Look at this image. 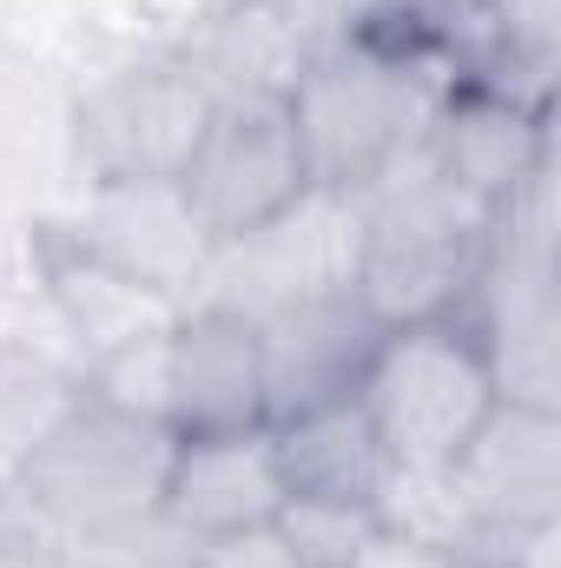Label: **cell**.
Listing matches in <instances>:
<instances>
[{
    "instance_id": "cell-1",
    "label": "cell",
    "mask_w": 561,
    "mask_h": 568,
    "mask_svg": "<svg viewBox=\"0 0 561 568\" xmlns=\"http://www.w3.org/2000/svg\"><path fill=\"white\" fill-rule=\"evenodd\" d=\"M462 80L469 67L442 27V0H404L377 27L324 47L290 93L310 185L344 199L364 192L377 172L429 140Z\"/></svg>"
},
{
    "instance_id": "cell-2",
    "label": "cell",
    "mask_w": 561,
    "mask_h": 568,
    "mask_svg": "<svg viewBox=\"0 0 561 568\" xmlns=\"http://www.w3.org/2000/svg\"><path fill=\"white\" fill-rule=\"evenodd\" d=\"M350 199H357V297L370 304V317L384 331L456 317L489 245V212H476L429 165L422 145Z\"/></svg>"
},
{
    "instance_id": "cell-3",
    "label": "cell",
    "mask_w": 561,
    "mask_h": 568,
    "mask_svg": "<svg viewBox=\"0 0 561 568\" xmlns=\"http://www.w3.org/2000/svg\"><path fill=\"white\" fill-rule=\"evenodd\" d=\"M172 463V429L126 417L86 390L33 436L20 456L7 509L47 542H93L159 516V483Z\"/></svg>"
},
{
    "instance_id": "cell-4",
    "label": "cell",
    "mask_w": 561,
    "mask_h": 568,
    "mask_svg": "<svg viewBox=\"0 0 561 568\" xmlns=\"http://www.w3.org/2000/svg\"><path fill=\"white\" fill-rule=\"evenodd\" d=\"M489 371L502 404L561 410V291H555V159L489 219V245L476 284L456 311Z\"/></svg>"
},
{
    "instance_id": "cell-5",
    "label": "cell",
    "mask_w": 561,
    "mask_h": 568,
    "mask_svg": "<svg viewBox=\"0 0 561 568\" xmlns=\"http://www.w3.org/2000/svg\"><path fill=\"white\" fill-rule=\"evenodd\" d=\"M357 404L377 429L390 469H449L469 436L502 404L496 371L462 317H429L384 331Z\"/></svg>"
},
{
    "instance_id": "cell-6",
    "label": "cell",
    "mask_w": 561,
    "mask_h": 568,
    "mask_svg": "<svg viewBox=\"0 0 561 568\" xmlns=\"http://www.w3.org/2000/svg\"><path fill=\"white\" fill-rule=\"evenodd\" d=\"M218 100L198 80V67L178 53V40L140 47L93 73L67 113L73 165L86 185L100 179H178L192 145L205 140Z\"/></svg>"
},
{
    "instance_id": "cell-7",
    "label": "cell",
    "mask_w": 561,
    "mask_h": 568,
    "mask_svg": "<svg viewBox=\"0 0 561 568\" xmlns=\"http://www.w3.org/2000/svg\"><path fill=\"white\" fill-rule=\"evenodd\" d=\"M178 192L212 245H232V239L284 219L310 192L290 100H225L212 113L205 140L192 145Z\"/></svg>"
},
{
    "instance_id": "cell-8",
    "label": "cell",
    "mask_w": 561,
    "mask_h": 568,
    "mask_svg": "<svg viewBox=\"0 0 561 568\" xmlns=\"http://www.w3.org/2000/svg\"><path fill=\"white\" fill-rule=\"evenodd\" d=\"M337 284H357V199L310 185L284 219L218 245L198 297H218V304L265 317L290 297L337 291Z\"/></svg>"
},
{
    "instance_id": "cell-9",
    "label": "cell",
    "mask_w": 561,
    "mask_h": 568,
    "mask_svg": "<svg viewBox=\"0 0 561 568\" xmlns=\"http://www.w3.org/2000/svg\"><path fill=\"white\" fill-rule=\"evenodd\" d=\"M86 258L113 265L120 278L145 284L172 304H192L212 272V239L192 219L178 179H100L60 225Z\"/></svg>"
},
{
    "instance_id": "cell-10",
    "label": "cell",
    "mask_w": 561,
    "mask_h": 568,
    "mask_svg": "<svg viewBox=\"0 0 561 568\" xmlns=\"http://www.w3.org/2000/svg\"><path fill=\"white\" fill-rule=\"evenodd\" d=\"M284 503H290V489H284L272 424L172 436V463H165V483H159V523L185 549L258 529V523H278Z\"/></svg>"
},
{
    "instance_id": "cell-11",
    "label": "cell",
    "mask_w": 561,
    "mask_h": 568,
    "mask_svg": "<svg viewBox=\"0 0 561 568\" xmlns=\"http://www.w3.org/2000/svg\"><path fill=\"white\" fill-rule=\"evenodd\" d=\"M165 424H172V436L272 424L265 337H258L252 311L218 304V297L178 304V317L165 331Z\"/></svg>"
},
{
    "instance_id": "cell-12",
    "label": "cell",
    "mask_w": 561,
    "mask_h": 568,
    "mask_svg": "<svg viewBox=\"0 0 561 568\" xmlns=\"http://www.w3.org/2000/svg\"><path fill=\"white\" fill-rule=\"evenodd\" d=\"M258 337H265V397H272V424H278L297 410L357 397V384L384 344V324L370 317L357 284H337V291H310V297L265 311Z\"/></svg>"
},
{
    "instance_id": "cell-13",
    "label": "cell",
    "mask_w": 561,
    "mask_h": 568,
    "mask_svg": "<svg viewBox=\"0 0 561 568\" xmlns=\"http://www.w3.org/2000/svg\"><path fill=\"white\" fill-rule=\"evenodd\" d=\"M429 165L476 205V212H502L549 159H555V106H529L516 93H496L482 80H462L449 93V106L429 126Z\"/></svg>"
},
{
    "instance_id": "cell-14",
    "label": "cell",
    "mask_w": 561,
    "mask_h": 568,
    "mask_svg": "<svg viewBox=\"0 0 561 568\" xmlns=\"http://www.w3.org/2000/svg\"><path fill=\"white\" fill-rule=\"evenodd\" d=\"M462 503L489 529L561 523V410L496 404L469 449L449 463Z\"/></svg>"
},
{
    "instance_id": "cell-15",
    "label": "cell",
    "mask_w": 561,
    "mask_h": 568,
    "mask_svg": "<svg viewBox=\"0 0 561 568\" xmlns=\"http://www.w3.org/2000/svg\"><path fill=\"white\" fill-rule=\"evenodd\" d=\"M33 265H40L47 324L60 331V357H67L73 371H86V364H100V357H113V351L140 344V337L165 331V324L178 317V304H172V297H159V291H145V284L120 278L113 265L86 258L60 225H47V232H40Z\"/></svg>"
},
{
    "instance_id": "cell-16",
    "label": "cell",
    "mask_w": 561,
    "mask_h": 568,
    "mask_svg": "<svg viewBox=\"0 0 561 568\" xmlns=\"http://www.w3.org/2000/svg\"><path fill=\"white\" fill-rule=\"evenodd\" d=\"M178 53L198 67L212 100H290L304 67L317 60L310 40L284 20L278 0H212L192 33H178Z\"/></svg>"
},
{
    "instance_id": "cell-17",
    "label": "cell",
    "mask_w": 561,
    "mask_h": 568,
    "mask_svg": "<svg viewBox=\"0 0 561 568\" xmlns=\"http://www.w3.org/2000/svg\"><path fill=\"white\" fill-rule=\"evenodd\" d=\"M278 436V463H284V489L290 503H350V509H377L390 456L377 443V429L364 417L357 397L317 404L272 424Z\"/></svg>"
},
{
    "instance_id": "cell-18",
    "label": "cell",
    "mask_w": 561,
    "mask_h": 568,
    "mask_svg": "<svg viewBox=\"0 0 561 568\" xmlns=\"http://www.w3.org/2000/svg\"><path fill=\"white\" fill-rule=\"evenodd\" d=\"M278 529L304 556V568H357L364 549L384 536L377 509H350V503H284Z\"/></svg>"
},
{
    "instance_id": "cell-19",
    "label": "cell",
    "mask_w": 561,
    "mask_h": 568,
    "mask_svg": "<svg viewBox=\"0 0 561 568\" xmlns=\"http://www.w3.org/2000/svg\"><path fill=\"white\" fill-rule=\"evenodd\" d=\"M185 568H304V556L290 549L278 523H258V529H238V536H218V542H198Z\"/></svg>"
}]
</instances>
